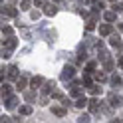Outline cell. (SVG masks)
Returning <instances> with one entry per match:
<instances>
[{"label": "cell", "mask_w": 123, "mask_h": 123, "mask_svg": "<svg viewBox=\"0 0 123 123\" xmlns=\"http://www.w3.org/2000/svg\"><path fill=\"white\" fill-rule=\"evenodd\" d=\"M74 74H75V70H74V68H72V66H66L60 78H62V80H72V78H74Z\"/></svg>", "instance_id": "1"}, {"label": "cell", "mask_w": 123, "mask_h": 123, "mask_svg": "<svg viewBox=\"0 0 123 123\" xmlns=\"http://www.w3.org/2000/svg\"><path fill=\"white\" fill-rule=\"evenodd\" d=\"M109 103H111V107H119V105L123 103V99H121V95L111 93V95H109Z\"/></svg>", "instance_id": "2"}, {"label": "cell", "mask_w": 123, "mask_h": 123, "mask_svg": "<svg viewBox=\"0 0 123 123\" xmlns=\"http://www.w3.org/2000/svg\"><path fill=\"white\" fill-rule=\"evenodd\" d=\"M113 32V26L111 24H101V26H99V34H101V36H109Z\"/></svg>", "instance_id": "3"}, {"label": "cell", "mask_w": 123, "mask_h": 123, "mask_svg": "<svg viewBox=\"0 0 123 123\" xmlns=\"http://www.w3.org/2000/svg\"><path fill=\"white\" fill-rule=\"evenodd\" d=\"M16 46H18V40H16V38H8V40L4 42V48H6V50H10V52L16 48Z\"/></svg>", "instance_id": "4"}, {"label": "cell", "mask_w": 123, "mask_h": 123, "mask_svg": "<svg viewBox=\"0 0 123 123\" xmlns=\"http://www.w3.org/2000/svg\"><path fill=\"white\" fill-rule=\"evenodd\" d=\"M56 12H58V8H56L54 4H46V6H44V14H46V16H54Z\"/></svg>", "instance_id": "5"}, {"label": "cell", "mask_w": 123, "mask_h": 123, "mask_svg": "<svg viewBox=\"0 0 123 123\" xmlns=\"http://www.w3.org/2000/svg\"><path fill=\"white\" fill-rule=\"evenodd\" d=\"M16 103H18L16 97H12V95L6 97V109H14V107H16Z\"/></svg>", "instance_id": "6"}, {"label": "cell", "mask_w": 123, "mask_h": 123, "mask_svg": "<svg viewBox=\"0 0 123 123\" xmlns=\"http://www.w3.org/2000/svg\"><path fill=\"white\" fill-rule=\"evenodd\" d=\"M16 14H18V12L14 10L12 6H6V8H2V16H10V18H14Z\"/></svg>", "instance_id": "7"}, {"label": "cell", "mask_w": 123, "mask_h": 123, "mask_svg": "<svg viewBox=\"0 0 123 123\" xmlns=\"http://www.w3.org/2000/svg\"><path fill=\"white\" fill-rule=\"evenodd\" d=\"M87 107H89L91 113H97L99 111V101H97V99H91V101L87 103Z\"/></svg>", "instance_id": "8"}, {"label": "cell", "mask_w": 123, "mask_h": 123, "mask_svg": "<svg viewBox=\"0 0 123 123\" xmlns=\"http://www.w3.org/2000/svg\"><path fill=\"white\" fill-rule=\"evenodd\" d=\"M6 74H8V78H10V80H18V68H16V66L8 68V72H6Z\"/></svg>", "instance_id": "9"}, {"label": "cell", "mask_w": 123, "mask_h": 123, "mask_svg": "<svg viewBox=\"0 0 123 123\" xmlns=\"http://www.w3.org/2000/svg\"><path fill=\"white\" fill-rule=\"evenodd\" d=\"M30 83H32V89H36V87H40L42 83H44V80L40 78V75H36V78H32V81H30Z\"/></svg>", "instance_id": "10"}, {"label": "cell", "mask_w": 123, "mask_h": 123, "mask_svg": "<svg viewBox=\"0 0 123 123\" xmlns=\"http://www.w3.org/2000/svg\"><path fill=\"white\" fill-rule=\"evenodd\" d=\"M52 113H54V115H58V117H64L68 111L64 109V107H52Z\"/></svg>", "instance_id": "11"}, {"label": "cell", "mask_w": 123, "mask_h": 123, "mask_svg": "<svg viewBox=\"0 0 123 123\" xmlns=\"http://www.w3.org/2000/svg\"><path fill=\"white\" fill-rule=\"evenodd\" d=\"M26 83H28L26 78H18V80H16V89H24V87H26Z\"/></svg>", "instance_id": "12"}, {"label": "cell", "mask_w": 123, "mask_h": 123, "mask_svg": "<svg viewBox=\"0 0 123 123\" xmlns=\"http://www.w3.org/2000/svg\"><path fill=\"white\" fill-rule=\"evenodd\" d=\"M103 66H105V70H107V72H111V70H113V60L107 56V58L103 60Z\"/></svg>", "instance_id": "13"}, {"label": "cell", "mask_w": 123, "mask_h": 123, "mask_svg": "<svg viewBox=\"0 0 123 123\" xmlns=\"http://www.w3.org/2000/svg\"><path fill=\"white\" fill-rule=\"evenodd\" d=\"M32 113V105H22L20 107V115H30Z\"/></svg>", "instance_id": "14"}, {"label": "cell", "mask_w": 123, "mask_h": 123, "mask_svg": "<svg viewBox=\"0 0 123 123\" xmlns=\"http://www.w3.org/2000/svg\"><path fill=\"white\" fill-rule=\"evenodd\" d=\"M87 103H89V101H87V99H86V97H80V99H78V101H75V107H80V109H83V107H86Z\"/></svg>", "instance_id": "15"}, {"label": "cell", "mask_w": 123, "mask_h": 123, "mask_svg": "<svg viewBox=\"0 0 123 123\" xmlns=\"http://www.w3.org/2000/svg\"><path fill=\"white\" fill-rule=\"evenodd\" d=\"M81 83H86V86L89 87V86H93V81H91V75H89V72L83 75V80H81Z\"/></svg>", "instance_id": "16"}, {"label": "cell", "mask_w": 123, "mask_h": 123, "mask_svg": "<svg viewBox=\"0 0 123 123\" xmlns=\"http://www.w3.org/2000/svg\"><path fill=\"white\" fill-rule=\"evenodd\" d=\"M30 6H32L30 0H22V2H20V10H30Z\"/></svg>", "instance_id": "17"}, {"label": "cell", "mask_w": 123, "mask_h": 123, "mask_svg": "<svg viewBox=\"0 0 123 123\" xmlns=\"http://www.w3.org/2000/svg\"><path fill=\"white\" fill-rule=\"evenodd\" d=\"M111 86L113 87H119L121 86V78H119V75H113V78H111Z\"/></svg>", "instance_id": "18"}, {"label": "cell", "mask_w": 123, "mask_h": 123, "mask_svg": "<svg viewBox=\"0 0 123 123\" xmlns=\"http://www.w3.org/2000/svg\"><path fill=\"white\" fill-rule=\"evenodd\" d=\"M52 89H54V81H46L44 83V93H50Z\"/></svg>", "instance_id": "19"}, {"label": "cell", "mask_w": 123, "mask_h": 123, "mask_svg": "<svg viewBox=\"0 0 123 123\" xmlns=\"http://www.w3.org/2000/svg\"><path fill=\"white\" fill-rule=\"evenodd\" d=\"M10 95V86L8 83H2V97H8Z\"/></svg>", "instance_id": "20"}, {"label": "cell", "mask_w": 123, "mask_h": 123, "mask_svg": "<svg viewBox=\"0 0 123 123\" xmlns=\"http://www.w3.org/2000/svg\"><path fill=\"white\" fill-rule=\"evenodd\" d=\"M89 93H91V95H99V93H101V87H97V86H89Z\"/></svg>", "instance_id": "21"}, {"label": "cell", "mask_w": 123, "mask_h": 123, "mask_svg": "<svg viewBox=\"0 0 123 123\" xmlns=\"http://www.w3.org/2000/svg\"><path fill=\"white\" fill-rule=\"evenodd\" d=\"M109 44H111V46H115V48H119V46H121V42H119V36H111Z\"/></svg>", "instance_id": "22"}, {"label": "cell", "mask_w": 123, "mask_h": 123, "mask_svg": "<svg viewBox=\"0 0 123 123\" xmlns=\"http://www.w3.org/2000/svg\"><path fill=\"white\" fill-rule=\"evenodd\" d=\"M105 20H107V22H113V20H115V10L105 12Z\"/></svg>", "instance_id": "23"}, {"label": "cell", "mask_w": 123, "mask_h": 123, "mask_svg": "<svg viewBox=\"0 0 123 123\" xmlns=\"http://www.w3.org/2000/svg\"><path fill=\"white\" fill-rule=\"evenodd\" d=\"M72 95H74V97H80V95H81V89H80L78 86H74V87H72Z\"/></svg>", "instance_id": "24"}, {"label": "cell", "mask_w": 123, "mask_h": 123, "mask_svg": "<svg viewBox=\"0 0 123 123\" xmlns=\"http://www.w3.org/2000/svg\"><path fill=\"white\" fill-rule=\"evenodd\" d=\"M52 97H54V99H62V97H64V93H62L60 89H56V91H52Z\"/></svg>", "instance_id": "25"}, {"label": "cell", "mask_w": 123, "mask_h": 123, "mask_svg": "<svg viewBox=\"0 0 123 123\" xmlns=\"http://www.w3.org/2000/svg\"><path fill=\"white\" fill-rule=\"evenodd\" d=\"M12 34V28L10 26H2V36H10Z\"/></svg>", "instance_id": "26"}, {"label": "cell", "mask_w": 123, "mask_h": 123, "mask_svg": "<svg viewBox=\"0 0 123 123\" xmlns=\"http://www.w3.org/2000/svg\"><path fill=\"white\" fill-rule=\"evenodd\" d=\"M95 80H97V81H105L107 78H105V74H99V72H95Z\"/></svg>", "instance_id": "27"}, {"label": "cell", "mask_w": 123, "mask_h": 123, "mask_svg": "<svg viewBox=\"0 0 123 123\" xmlns=\"http://www.w3.org/2000/svg\"><path fill=\"white\" fill-rule=\"evenodd\" d=\"M24 97L28 99V101H32V99H34L36 95H34V91H26V93H24Z\"/></svg>", "instance_id": "28"}, {"label": "cell", "mask_w": 123, "mask_h": 123, "mask_svg": "<svg viewBox=\"0 0 123 123\" xmlns=\"http://www.w3.org/2000/svg\"><path fill=\"white\" fill-rule=\"evenodd\" d=\"M34 4L38 6V8H44V6H46V0H34Z\"/></svg>", "instance_id": "29"}, {"label": "cell", "mask_w": 123, "mask_h": 123, "mask_svg": "<svg viewBox=\"0 0 123 123\" xmlns=\"http://www.w3.org/2000/svg\"><path fill=\"white\" fill-rule=\"evenodd\" d=\"M78 121H80V123H87V121H89V115H80Z\"/></svg>", "instance_id": "30"}, {"label": "cell", "mask_w": 123, "mask_h": 123, "mask_svg": "<svg viewBox=\"0 0 123 123\" xmlns=\"http://www.w3.org/2000/svg\"><path fill=\"white\" fill-rule=\"evenodd\" d=\"M113 10L115 12H121L123 10V4H113Z\"/></svg>", "instance_id": "31"}, {"label": "cell", "mask_w": 123, "mask_h": 123, "mask_svg": "<svg viewBox=\"0 0 123 123\" xmlns=\"http://www.w3.org/2000/svg\"><path fill=\"white\" fill-rule=\"evenodd\" d=\"M95 70V64H93V62H89V64H87V72H93Z\"/></svg>", "instance_id": "32"}, {"label": "cell", "mask_w": 123, "mask_h": 123, "mask_svg": "<svg viewBox=\"0 0 123 123\" xmlns=\"http://www.w3.org/2000/svg\"><path fill=\"white\" fill-rule=\"evenodd\" d=\"M30 16H32V20H38V18H40V12H32Z\"/></svg>", "instance_id": "33"}, {"label": "cell", "mask_w": 123, "mask_h": 123, "mask_svg": "<svg viewBox=\"0 0 123 123\" xmlns=\"http://www.w3.org/2000/svg\"><path fill=\"white\" fill-rule=\"evenodd\" d=\"M0 121H2V123H8V121H12V119L6 117V115H2V117H0Z\"/></svg>", "instance_id": "34"}, {"label": "cell", "mask_w": 123, "mask_h": 123, "mask_svg": "<svg viewBox=\"0 0 123 123\" xmlns=\"http://www.w3.org/2000/svg\"><path fill=\"white\" fill-rule=\"evenodd\" d=\"M119 68H121V70H123V58L119 60Z\"/></svg>", "instance_id": "35"}, {"label": "cell", "mask_w": 123, "mask_h": 123, "mask_svg": "<svg viewBox=\"0 0 123 123\" xmlns=\"http://www.w3.org/2000/svg\"><path fill=\"white\" fill-rule=\"evenodd\" d=\"M54 2H60V0H54Z\"/></svg>", "instance_id": "36"}, {"label": "cell", "mask_w": 123, "mask_h": 123, "mask_svg": "<svg viewBox=\"0 0 123 123\" xmlns=\"http://www.w3.org/2000/svg\"><path fill=\"white\" fill-rule=\"evenodd\" d=\"M109 2H115V0H109Z\"/></svg>", "instance_id": "37"}]
</instances>
